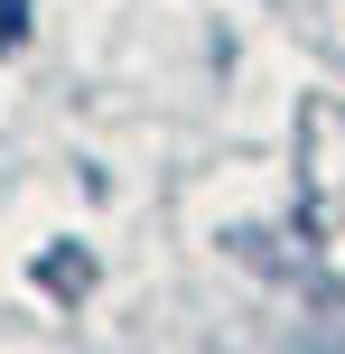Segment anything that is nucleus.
<instances>
[{"label": "nucleus", "instance_id": "obj_1", "mask_svg": "<svg viewBox=\"0 0 345 354\" xmlns=\"http://www.w3.org/2000/svg\"><path fill=\"white\" fill-rule=\"evenodd\" d=\"M28 37V0H0V47H19Z\"/></svg>", "mask_w": 345, "mask_h": 354}]
</instances>
